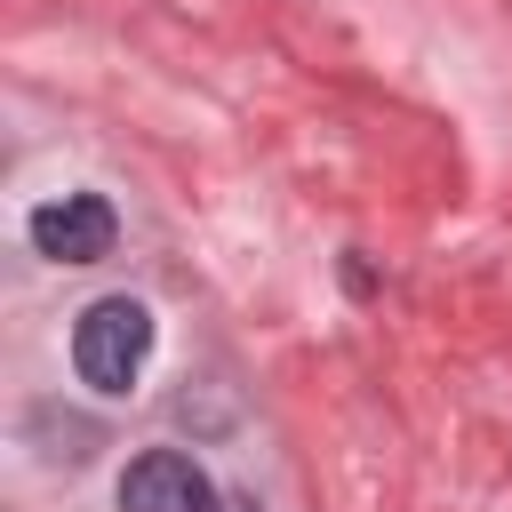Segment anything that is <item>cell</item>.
Returning a JSON list of instances; mask_svg holds the SVG:
<instances>
[{
    "label": "cell",
    "mask_w": 512,
    "mask_h": 512,
    "mask_svg": "<svg viewBox=\"0 0 512 512\" xmlns=\"http://www.w3.org/2000/svg\"><path fill=\"white\" fill-rule=\"evenodd\" d=\"M120 512H216V488L192 456L176 448H152L120 472Z\"/></svg>",
    "instance_id": "3957f363"
},
{
    "label": "cell",
    "mask_w": 512,
    "mask_h": 512,
    "mask_svg": "<svg viewBox=\"0 0 512 512\" xmlns=\"http://www.w3.org/2000/svg\"><path fill=\"white\" fill-rule=\"evenodd\" d=\"M144 360H152V312H144L136 296H96V304L80 312V328H72V368H80V384L128 392V384L144 376Z\"/></svg>",
    "instance_id": "6da1fadb"
},
{
    "label": "cell",
    "mask_w": 512,
    "mask_h": 512,
    "mask_svg": "<svg viewBox=\"0 0 512 512\" xmlns=\"http://www.w3.org/2000/svg\"><path fill=\"white\" fill-rule=\"evenodd\" d=\"M24 232H32V248H40L48 264H96V256H112L120 216H112V200H96V192H64V200H40Z\"/></svg>",
    "instance_id": "7a4b0ae2"
}]
</instances>
